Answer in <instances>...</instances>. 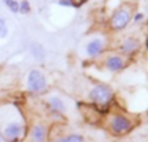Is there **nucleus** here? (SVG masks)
<instances>
[{
    "mask_svg": "<svg viewBox=\"0 0 148 142\" xmlns=\"http://www.w3.org/2000/svg\"><path fill=\"white\" fill-rule=\"evenodd\" d=\"M90 97H91V99L95 103L107 105L112 98V91L107 85H97L91 91Z\"/></svg>",
    "mask_w": 148,
    "mask_h": 142,
    "instance_id": "obj_1",
    "label": "nucleus"
},
{
    "mask_svg": "<svg viewBox=\"0 0 148 142\" xmlns=\"http://www.w3.org/2000/svg\"><path fill=\"white\" fill-rule=\"evenodd\" d=\"M27 85L29 89L33 92H40L46 88V78L44 75L38 70H33L29 74L27 78Z\"/></svg>",
    "mask_w": 148,
    "mask_h": 142,
    "instance_id": "obj_2",
    "label": "nucleus"
},
{
    "mask_svg": "<svg viewBox=\"0 0 148 142\" xmlns=\"http://www.w3.org/2000/svg\"><path fill=\"white\" fill-rule=\"evenodd\" d=\"M21 132H22V128L18 123H10L4 128V137L7 138V141L14 142L20 137Z\"/></svg>",
    "mask_w": 148,
    "mask_h": 142,
    "instance_id": "obj_3",
    "label": "nucleus"
},
{
    "mask_svg": "<svg viewBox=\"0 0 148 142\" xmlns=\"http://www.w3.org/2000/svg\"><path fill=\"white\" fill-rule=\"evenodd\" d=\"M129 20H130V14H129L127 10L125 9L117 10L116 14L113 16L112 25L114 26V28H123L129 23Z\"/></svg>",
    "mask_w": 148,
    "mask_h": 142,
    "instance_id": "obj_4",
    "label": "nucleus"
},
{
    "mask_svg": "<svg viewBox=\"0 0 148 142\" xmlns=\"http://www.w3.org/2000/svg\"><path fill=\"white\" fill-rule=\"evenodd\" d=\"M112 127L117 133H123L130 128V122L123 116H116L114 119H113Z\"/></svg>",
    "mask_w": 148,
    "mask_h": 142,
    "instance_id": "obj_5",
    "label": "nucleus"
},
{
    "mask_svg": "<svg viewBox=\"0 0 148 142\" xmlns=\"http://www.w3.org/2000/svg\"><path fill=\"white\" fill-rule=\"evenodd\" d=\"M46 136H47V129L44 125L38 124L34 127L33 129V140L35 142H43L46 140Z\"/></svg>",
    "mask_w": 148,
    "mask_h": 142,
    "instance_id": "obj_6",
    "label": "nucleus"
},
{
    "mask_svg": "<svg viewBox=\"0 0 148 142\" xmlns=\"http://www.w3.org/2000/svg\"><path fill=\"white\" fill-rule=\"evenodd\" d=\"M101 48H103L101 41L92 40L91 43L88 44V47H87V53H88L90 56H96V54H99L100 52H101Z\"/></svg>",
    "mask_w": 148,
    "mask_h": 142,
    "instance_id": "obj_7",
    "label": "nucleus"
},
{
    "mask_svg": "<svg viewBox=\"0 0 148 142\" xmlns=\"http://www.w3.org/2000/svg\"><path fill=\"white\" fill-rule=\"evenodd\" d=\"M123 66V62L120 57H112V58L108 60V67L112 71H117Z\"/></svg>",
    "mask_w": 148,
    "mask_h": 142,
    "instance_id": "obj_8",
    "label": "nucleus"
},
{
    "mask_svg": "<svg viewBox=\"0 0 148 142\" xmlns=\"http://www.w3.org/2000/svg\"><path fill=\"white\" fill-rule=\"evenodd\" d=\"M3 1L5 3V5L8 7V9L12 10V12H18V9H20V4H18L17 1H14V0H3Z\"/></svg>",
    "mask_w": 148,
    "mask_h": 142,
    "instance_id": "obj_9",
    "label": "nucleus"
},
{
    "mask_svg": "<svg viewBox=\"0 0 148 142\" xmlns=\"http://www.w3.org/2000/svg\"><path fill=\"white\" fill-rule=\"evenodd\" d=\"M136 47H138V43H136L135 40H133V39H129V40L123 44V51L125 52H131V51H134Z\"/></svg>",
    "mask_w": 148,
    "mask_h": 142,
    "instance_id": "obj_10",
    "label": "nucleus"
},
{
    "mask_svg": "<svg viewBox=\"0 0 148 142\" xmlns=\"http://www.w3.org/2000/svg\"><path fill=\"white\" fill-rule=\"evenodd\" d=\"M8 34V27H7V23H5L4 20L0 18V39H4Z\"/></svg>",
    "mask_w": 148,
    "mask_h": 142,
    "instance_id": "obj_11",
    "label": "nucleus"
},
{
    "mask_svg": "<svg viewBox=\"0 0 148 142\" xmlns=\"http://www.w3.org/2000/svg\"><path fill=\"white\" fill-rule=\"evenodd\" d=\"M51 105L57 110H64V103L59 98H51Z\"/></svg>",
    "mask_w": 148,
    "mask_h": 142,
    "instance_id": "obj_12",
    "label": "nucleus"
},
{
    "mask_svg": "<svg viewBox=\"0 0 148 142\" xmlns=\"http://www.w3.org/2000/svg\"><path fill=\"white\" fill-rule=\"evenodd\" d=\"M61 142H84V141L81 136H69V137H66Z\"/></svg>",
    "mask_w": 148,
    "mask_h": 142,
    "instance_id": "obj_13",
    "label": "nucleus"
},
{
    "mask_svg": "<svg viewBox=\"0 0 148 142\" xmlns=\"http://www.w3.org/2000/svg\"><path fill=\"white\" fill-rule=\"evenodd\" d=\"M29 10H30V7H29V3H27V1H22V3H21L18 12H21V13H27Z\"/></svg>",
    "mask_w": 148,
    "mask_h": 142,
    "instance_id": "obj_14",
    "label": "nucleus"
},
{
    "mask_svg": "<svg viewBox=\"0 0 148 142\" xmlns=\"http://www.w3.org/2000/svg\"><path fill=\"white\" fill-rule=\"evenodd\" d=\"M142 17H143V16H142V14H138V16H136V18H135V20H139V18H140V20H142Z\"/></svg>",
    "mask_w": 148,
    "mask_h": 142,
    "instance_id": "obj_15",
    "label": "nucleus"
},
{
    "mask_svg": "<svg viewBox=\"0 0 148 142\" xmlns=\"http://www.w3.org/2000/svg\"><path fill=\"white\" fill-rule=\"evenodd\" d=\"M79 1H81V3H83V1H86V0H79Z\"/></svg>",
    "mask_w": 148,
    "mask_h": 142,
    "instance_id": "obj_16",
    "label": "nucleus"
},
{
    "mask_svg": "<svg viewBox=\"0 0 148 142\" xmlns=\"http://www.w3.org/2000/svg\"><path fill=\"white\" fill-rule=\"evenodd\" d=\"M0 142H1V137H0Z\"/></svg>",
    "mask_w": 148,
    "mask_h": 142,
    "instance_id": "obj_17",
    "label": "nucleus"
}]
</instances>
